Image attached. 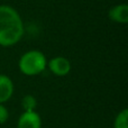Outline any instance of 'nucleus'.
Returning a JSON list of instances; mask_svg holds the SVG:
<instances>
[{"mask_svg":"<svg viewBox=\"0 0 128 128\" xmlns=\"http://www.w3.org/2000/svg\"><path fill=\"white\" fill-rule=\"evenodd\" d=\"M25 33L24 22L15 8L0 6V45L9 47L17 44Z\"/></svg>","mask_w":128,"mask_h":128,"instance_id":"nucleus-1","label":"nucleus"},{"mask_svg":"<svg viewBox=\"0 0 128 128\" xmlns=\"http://www.w3.org/2000/svg\"><path fill=\"white\" fill-rule=\"evenodd\" d=\"M19 70L22 74L28 75V76H34L38 75L46 68L47 61L45 55L40 51H28L22 55L18 62Z\"/></svg>","mask_w":128,"mask_h":128,"instance_id":"nucleus-2","label":"nucleus"},{"mask_svg":"<svg viewBox=\"0 0 128 128\" xmlns=\"http://www.w3.org/2000/svg\"><path fill=\"white\" fill-rule=\"evenodd\" d=\"M50 71L56 76H65L71 71V63L64 56H55L47 63Z\"/></svg>","mask_w":128,"mask_h":128,"instance_id":"nucleus-3","label":"nucleus"},{"mask_svg":"<svg viewBox=\"0 0 128 128\" xmlns=\"http://www.w3.org/2000/svg\"><path fill=\"white\" fill-rule=\"evenodd\" d=\"M42 119L36 111H24L17 122V128H40Z\"/></svg>","mask_w":128,"mask_h":128,"instance_id":"nucleus-4","label":"nucleus"},{"mask_svg":"<svg viewBox=\"0 0 128 128\" xmlns=\"http://www.w3.org/2000/svg\"><path fill=\"white\" fill-rule=\"evenodd\" d=\"M108 16L110 20L118 24H127L128 22V6L126 4H120L114 6L109 10Z\"/></svg>","mask_w":128,"mask_h":128,"instance_id":"nucleus-5","label":"nucleus"},{"mask_svg":"<svg viewBox=\"0 0 128 128\" xmlns=\"http://www.w3.org/2000/svg\"><path fill=\"white\" fill-rule=\"evenodd\" d=\"M14 94V83L9 76L0 74V104L7 102Z\"/></svg>","mask_w":128,"mask_h":128,"instance_id":"nucleus-6","label":"nucleus"},{"mask_svg":"<svg viewBox=\"0 0 128 128\" xmlns=\"http://www.w3.org/2000/svg\"><path fill=\"white\" fill-rule=\"evenodd\" d=\"M22 107L24 111H35V108L37 107L36 98L32 94L25 96L22 100Z\"/></svg>","mask_w":128,"mask_h":128,"instance_id":"nucleus-7","label":"nucleus"},{"mask_svg":"<svg viewBox=\"0 0 128 128\" xmlns=\"http://www.w3.org/2000/svg\"><path fill=\"white\" fill-rule=\"evenodd\" d=\"M127 119H128V110L127 109H122L116 117L115 122H114V128H128Z\"/></svg>","mask_w":128,"mask_h":128,"instance_id":"nucleus-8","label":"nucleus"},{"mask_svg":"<svg viewBox=\"0 0 128 128\" xmlns=\"http://www.w3.org/2000/svg\"><path fill=\"white\" fill-rule=\"evenodd\" d=\"M9 118V111L6 107L4 106V104H0V125L4 124Z\"/></svg>","mask_w":128,"mask_h":128,"instance_id":"nucleus-9","label":"nucleus"}]
</instances>
